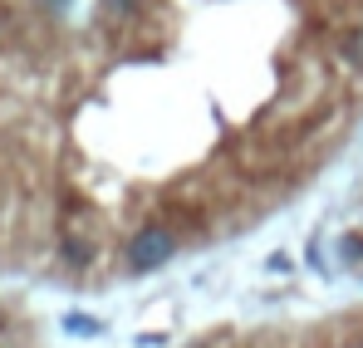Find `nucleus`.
I'll return each instance as SVG.
<instances>
[{"label":"nucleus","instance_id":"nucleus-3","mask_svg":"<svg viewBox=\"0 0 363 348\" xmlns=\"http://www.w3.org/2000/svg\"><path fill=\"white\" fill-rule=\"evenodd\" d=\"M64 255H69L74 265H89V260H94V245L79 240V235H69V240H64Z\"/></svg>","mask_w":363,"mask_h":348},{"label":"nucleus","instance_id":"nucleus-2","mask_svg":"<svg viewBox=\"0 0 363 348\" xmlns=\"http://www.w3.org/2000/svg\"><path fill=\"white\" fill-rule=\"evenodd\" d=\"M143 5H147V0H104V5H99V15H104V20H113V25H133V20L143 15Z\"/></svg>","mask_w":363,"mask_h":348},{"label":"nucleus","instance_id":"nucleus-4","mask_svg":"<svg viewBox=\"0 0 363 348\" xmlns=\"http://www.w3.org/2000/svg\"><path fill=\"white\" fill-rule=\"evenodd\" d=\"M64 329H69V334H104V324H99V319H84V314H69Z\"/></svg>","mask_w":363,"mask_h":348},{"label":"nucleus","instance_id":"nucleus-1","mask_svg":"<svg viewBox=\"0 0 363 348\" xmlns=\"http://www.w3.org/2000/svg\"><path fill=\"white\" fill-rule=\"evenodd\" d=\"M172 255H177V231L162 226V221H147V226H138V231L123 240L118 265H123V275L143 280V275H157Z\"/></svg>","mask_w":363,"mask_h":348},{"label":"nucleus","instance_id":"nucleus-5","mask_svg":"<svg viewBox=\"0 0 363 348\" xmlns=\"http://www.w3.org/2000/svg\"><path fill=\"white\" fill-rule=\"evenodd\" d=\"M349 59H359V64H363V30H354V40H349Z\"/></svg>","mask_w":363,"mask_h":348}]
</instances>
